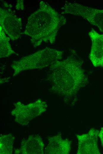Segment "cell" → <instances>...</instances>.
<instances>
[{"instance_id": "6da1fadb", "label": "cell", "mask_w": 103, "mask_h": 154, "mask_svg": "<svg viewBox=\"0 0 103 154\" xmlns=\"http://www.w3.org/2000/svg\"><path fill=\"white\" fill-rule=\"evenodd\" d=\"M74 55L50 65L46 78L51 83V92L69 100L75 97L80 89L88 83L82 67L83 61Z\"/></svg>"}, {"instance_id": "7a4b0ae2", "label": "cell", "mask_w": 103, "mask_h": 154, "mask_svg": "<svg viewBox=\"0 0 103 154\" xmlns=\"http://www.w3.org/2000/svg\"><path fill=\"white\" fill-rule=\"evenodd\" d=\"M67 23L66 18L48 4L41 1L39 8L28 19L23 33L31 38L35 47L42 41L54 43L58 31Z\"/></svg>"}, {"instance_id": "3957f363", "label": "cell", "mask_w": 103, "mask_h": 154, "mask_svg": "<svg viewBox=\"0 0 103 154\" xmlns=\"http://www.w3.org/2000/svg\"><path fill=\"white\" fill-rule=\"evenodd\" d=\"M63 51L49 47L13 61L11 65L14 70L13 76L29 70L42 69L61 60Z\"/></svg>"}, {"instance_id": "277c9868", "label": "cell", "mask_w": 103, "mask_h": 154, "mask_svg": "<svg viewBox=\"0 0 103 154\" xmlns=\"http://www.w3.org/2000/svg\"><path fill=\"white\" fill-rule=\"evenodd\" d=\"M63 9L62 14L81 16L97 26L103 33V9H94L75 2L66 3Z\"/></svg>"}, {"instance_id": "5b68a950", "label": "cell", "mask_w": 103, "mask_h": 154, "mask_svg": "<svg viewBox=\"0 0 103 154\" xmlns=\"http://www.w3.org/2000/svg\"><path fill=\"white\" fill-rule=\"evenodd\" d=\"M15 108L11 112L15 117V121L22 125H26L29 122L45 112L47 105L41 99L25 105L20 102L15 104Z\"/></svg>"}, {"instance_id": "8992f818", "label": "cell", "mask_w": 103, "mask_h": 154, "mask_svg": "<svg viewBox=\"0 0 103 154\" xmlns=\"http://www.w3.org/2000/svg\"><path fill=\"white\" fill-rule=\"evenodd\" d=\"M0 26L13 41L18 39L22 34L21 18L17 17L10 9H0Z\"/></svg>"}, {"instance_id": "52a82bcc", "label": "cell", "mask_w": 103, "mask_h": 154, "mask_svg": "<svg viewBox=\"0 0 103 154\" xmlns=\"http://www.w3.org/2000/svg\"><path fill=\"white\" fill-rule=\"evenodd\" d=\"M88 34L92 41L89 58L94 67H103V34L99 33L93 29Z\"/></svg>"}, {"instance_id": "ba28073f", "label": "cell", "mask_w": 103, "mask_h": 154, "mask_svg": "<svg viewBox=\"0 0 103 154\" xmlns=\"http://www.w3.org/2000/svg\"><path fill=\"white\" fill-rule=\"evenodd\" d=\"M99 131L92 129L86 134L77 135L79 145L78 154H100L97 145Z\"/></svg>"}, {"instance_id": "9c48e42d", "label": "cell", "mask_w": 103, "mask_h": 154, "mask_svg": "<svg viewBox=\"0 0 103 154\" xmlns=\"http://www.w3.org/2000/svg\"><path fill=\"white\" fill-rule=\"evenodd\" d=\"M44 147L40 137L37 135H31L28 140L22 142L20 149L16 150L15 153L42 154Z\"/></svg>"}, {"instance_id": "30bf717a", "label": "cell", "mask_w": 103, "mask_h": 154, "mask_svg": "<svg viewBox=\"0 0 103 154\" xmlns=\"http://www.w3.org/2000/svg\"><path fill=\"white\" fill-rule=\"evenodd\" d=\"M49 143L45 150V154H68L70 149V141L63 139L59 135L49 137Z\"/></svg>"}, {"instance_id": "8fae6325", "label": "cell", "mask_w": 103, "mask_h": 154, "mask_svg": "<svg viewBox=\"0 0 103 154\" xmlns=\"http://www.w3.org/2000/svg\"><path fill=\"white\" fill-rule=\"evenodd\" d=\"M10 38L7 37L0 26V58L8 57L16 53L12 49L9 43Z\"/></svg>"}, {"instance_id": "7c38bea8", "label": "cell", "mask_w": 103, "mask_h": 154, "mask_svg": "<svg viewBox=\"0 0 103 154\" xmlns=\"http://www.w3.org/2000/svg\"><path fill=\"white\" fill-rule=\"evenodd\" d=\"M14 137L11 134L0 137V154H12Z\"/></svg>"}, {"instance_id": "4fadbf2b", "label": "cell", "mask_w": 103, "mask_h": 154, "mask_svg": "<svg viewBox=\"0 0 103 154\" xmlns=\"http://www.w3.org/2000/svg\"><path fill=\"white\" fill-rule=\"evenodd\" d=\"M98 135L100 138L102 146L103 147V128L101 129L100 132L99 133Z\"/></svg>"}]
</instances>
